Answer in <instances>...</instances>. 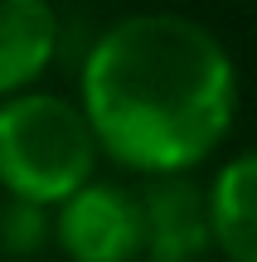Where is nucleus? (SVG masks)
Wrapping results in <instances>:
<instances>
[{"label": "nucleus", "instance_id": "obj_1", "mask_svg": "<svg viewBox=\"0 0 257 262\" xmlns=\"http://www.w3.org/2000/svg\"><path fill=\"white\" fill-rule=\"evenodd\" d=\"M78 78V107L97 150L141 175H184L199 165L238 107L228 49L184 15L116 19L92 39Z\"/></svg>", "mask_w": 257, "mask_h": 262}, {"label": "nucleus", "instance_id": "obj_2", "mask_svg": "<svg viewBox=\"0 0 257 262\" xmlns=\"http://www.w3.org/2000/svg\"><path fill=\"white\" fill-rule=\"evenodd\" d=\"M97 141L83 107L54 93H15L0 102V189L25 204H63L92 180Z\"/></svg>", "mask_w": 257, "mask_h": 262}, {"label": "nucleus", "instance_id": "obj_3", "mask_svg": "<svg viewBox=\"0 0 257 262\" xmlns=\"http://www.w3.org/2000/svg\"><path fill=\"white\" fill-rule=\"evenodd\" d=\"M58 248L68 262H136L141 257V199L122 185L87 180L54 214Z\"/></svg>", "mask_w": 257, "mask_h": 262}, {"label": "nucleus", "instance_id": "obj_4", "mask_svg": "<svg viewBox=\"0 0 257 262\" xmlns=\"http://www.w3.org/2000/svg\"><path fill=\"white\" fill-rule=\"evenodd\" d=\"M141 257L146 262H204L209 238V199L184 175H151L141 189Z\"/></svg>", "mask_w": 257, "mask_h": 262}, {"label": "nucleus", "instance_id": "obj_5", "mask_svg": "<svg viewBox=\"0 0 257 262\" xmlns=\"http://www.w3.org/2000/svg\"><path fill=\"white\" fill-rule=\"evenodd\" d=\"M58 54V15L49 0H0V102L29 93Z\"/></svg>", "mask_w": 257, "mask_h": 262}, {"label": "nucleus", "instance_id": "obj_6", "mask_svg": "<svg viewBox=\"0 0 257 262\" xmlns=\"http://www.w3.org/2000/svg\"><path fill=\"white\" fill-rule=\"evenodd\" d=\"M204 199L214 248L228 262H257V150L228 160Z\"/></svg>", "mask_w": 257, "mask_h": 262}, {"label": "nucleus", "instance_id": "obj_7", "mask_svg": "<svg viewBox=\"0 0 257 262\" xmlns=\"http://www.w3.org/2000/svg\"><path fill=\"white\" fill-rule=\"evenodd\" d=\"M49 238V214L25 199H0V253L5 257H34Z\"/></svg>", "mask_w": 257, "mask_h": 262}]
</instances>
